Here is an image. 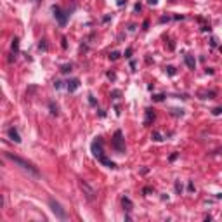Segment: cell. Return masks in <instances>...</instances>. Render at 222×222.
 Listing matches in <instances>:
<instances>
[{
	"mask_svg": "<svg viewBox=\"0 0 222 222\" xmlns=\"http://www.w3.org/2000/svg\"><path fill=\"white\" fill-rule=\"evenodd\" d=\"M54 87H56V88H61V87H62V82L56 80V82H54Z\"/></svg>",
	"mask_w": 222,
	"mask_h": 222,
	"instance_id": "obj_26",
	"label": "cell"
},
{
	"mask_svg": "<svg viewBox=\"0 0 222 222\" xmlns=\"http://www.w3.org/2000/svg\"><path fill=\"white\" fill-rule=\"evenodd\" d=\"M113 97L118 99V97H120V90H115V92H113Z\"/></svg>",
	"mask_w": 222,
	"mask_h": 222,
	"instance_id": "obj_28",
	"label": "cell"
},
{
	"mask_svg": "<svg viewBox=\"0 0 222 222\" xmlns=\"http://www.w3.org/2000/svg\"><path fill=\"white\" fill-rule=\"evenodd\" d=\"M170 111H172L173 116H182V115H184V109H177V108H173V109H170Z\"/></svg>",
	"mask_w": 222,
	"mask_h": 222,
	"instance_id": "obj_15",
	"label": "cell"
},
{
	"mask_svg": "<svg viewBox=\"0 0 222 222\" xmlns=\"http://www.w3.org/2000/svg\"><path fill=\"white\" fill-rule=\"evenodd\" d=\"M78 87H80V80L78 78H71V80L66 82V88H68L70 92H75Z\"/></svg>",
	"mask_w": 222,
	"mask_h": 222,
	"instance_id": "obj_8",
	"label": "cell"
},
{
	"mask_svg": "<svg viewBox=\"0 0 222 222\" xmlns=\"http://www.w3.org/2000/svg\"><path fill=\"white\" fill-rule=\"evenodd\" d=\"M184 61H186V64H187V68H191V70H194V68H196V61H194V57H193V56L186 54V56H184Z\"/></svg>",
	"mask_w": 222,
	"mask_h": 222,
	"instance_id": "obj_11",
	"label": "cell"
},
{
	"mask_svg": "<svg viewBox=\"0 0 222 222\" xmlns=\"http://www.w3.org/2000/svg\"><path fill=\"white\" fill-rule=\"evenodd\" d=\"M165 70H167V73H168V75H172V76L175 75V68H173V66H167Z\"/></svg>",
	"mask_w": 222,
	"mask_h": 222,
	"instance_id": "obj_20",
	"label": "cell"
},
{
	"mask_svg": "<svg viewBox=\"0 0 222 222\" xmlns=\"http://www.w3.org/2000/svg\"><path fill=\"white\" fill-rule=\"evenodd\" d=\"M61 45H62V49L68 47V43H66V38H62V43H61Z\"/></svg>",
	"mask_w": 222,
	"mask_h": 222,
	"instance_id": "obj_31",
	"label": "cell"
},
{
	"mask_svg": "<svg viewBox=\"0 0 222 222\" xmlns=\"http://www.w3.org/2000/svg\"><path fill=\"white\" fill-rule=\"evenodd\" d=\"M151 139H153V141H156V142H162V141H163V137H162V134H160L158 130H154L153 134H151Z\"/></svg>",
	"mask_w": 222,
	"mask_h": 222,
	"instance_id": "obj_13",
	"label": "cell"
},
{
	"mask_svg": "<svg viewBox=\"0 0 222 222\" xmlns=\"http://www.w3.org/2000/svg\"><path fill=\"white\" fill-rule=\"evenodd\" d=\"M148 4H151V5H156V4H158V0H148Z\"/></svg>",
	"mask_w": 222,
	"mask_h": 222,
	"instance_id": "obj_30",
	"label": "cell"
},
{
	"mask_svg": "<svg viewBox=\"0 0 222 222\" xmlns=\"http://www.w3.org/2000/svg\"><path fill=\"white\" fill-rule=\"evenodd\" d=\"M212 113H213L215 116H217V115H222V108H215V109L212 111Z\"/></svg>",
	"mask_w": 222,
	"mask_h": 222,
	"instance_id": "obj_24",
	"label": "cell"
},
{
	"mask_svg": "<svg viewBox=\"0 0 222 222\" xmlns=\"http://www.w3.org/2000/svg\"><path fill=\"white\" fill-rule=\"evenodd\" d=\"M154 120V109L153 108H146V120H144V125H151V122Z\"/></svg>",
	"mask_w": 222,
	"mask_h": 222,
	"instance_id": "obj_9",
	"label": "cell"
},
{
	"mask_svg": "<svg viewBox=\"0 0 222 222\" xmlns=\"http://www.w3.org/2000/svg\"><path fill=\"white\" fill-rule=\"evenodd\" d=\"M5 158L7 160H11L12 163H16L17 167H21L23 170H28L30 173H33V175H40V172L37 170V167L33 165V163H30V162H26V160H23V158H19V156H16V154H12V153H5Z\"/></svg>",
	"mask_w": 222,
	"mask_h": 222,
	"instance_id": "obj_1",
	"label": "cell"
},
{
	"mask_svg": "<svg viewBox=\"0 0 222 222\" xmlns=\"http://www.w3.org/2000/svg\"><path fill=\"white\" fill-rule=\"evenodd\" d=\"M38 49H40V51H47V43H45V40H40Z\"/></svg>",
	"mask_w": 222,
	"mask_h": 222,
	"instance_id": "obj_19",
	"label": "cell"
},
{
	"mask_svg": "<svg viewBox=\"0 0 222 222\" xmlns=\"http://www.w3.org/2000/svg\"><path fill=\"white\" fill-rule=\"evenodd\" d=\"M177 156H179V153H173V154H170V162H173Z\"/></svg>",
	"mask_w": 222,
	"mask_h": 222,
	"instance_id": "obj_27",
	"label": "cell"
},
{
	"mask_svg": "<svg viewBox=\"0 0 222 222\" xmlns=\"http://www.w3.org/2000/svg\"><path fill=\"white\" fill-rule=\"evenodd\" d=\"M113 148H115L118 153H125V139H123L122 130H116V132H115V136H113Z\"/></svg>",
	"mask_w": 222,
	"mask_h": 222,
	"instance_id": "obj_4",
	"label": "cell"
},
{
	"mask_svg": "<svg viewBox=\"0 0 222 222\" xmlns=\"http://www.w3.org/2000/svg\"><path fill=\"white\" fill-rule=\"evenodd\" d=\"M187 189H189V191H194V184H193V182H189V184H187Z\"/></svg>",
	"mask_w": 222,
	"mask_h": 222,
	"instance_id": "obj_29",
	"label": "cell"
},
{
	"mask_svg": "<svg viewBox=\"0 0 222 222\" xmlns=\"http://www.w3.org/2000/svg\"><path fill=\"white\" fill-rule=\"evenodd\" d=\"M122 205H123V210H127V212H130V210H132V207H134L128 196H123V198H122Z\"/></svg>",
	"mask_w": 222,
	"mask_h": 222,
	"instance_id": "obj_10",
	"label": "cell"
},
{
	"mask_svg": "<svg viewBox=\"0 0 222 222\" xmlns=\"http://www.w3.org/2000/svg\"><path fill=\"white\" fill-rule=\"evenodd\" d=\"M134 9H136V12H139V11H141V4H136V7H134Z\"/></svg>",
	"mask_w": 222,
	"mask_h": 222,
	"instance_id": "obj_32",
	"label": "cell"
},
{
	"mask_svg": "<svg viewBox=\"0 0 222 222\" xmlns=\"http://www.w3.org/2000/svg\"><path fill=\"white\" fill-rule=\"evenodd\" d=\"M125 57H127V59L132 57V49H127V51H125Z\"/></svg>",
	"mask_w": 222,
	"mask_h": 222,
	"instance_id": "obj_25",
	"label": "cell"
},
{
	"mask_svg": "<svg viewBox=\"0 0 222 222\" xmlns=\"http://www.w3.org/2000/svg\"><path fill=\"white\" fill-rule=\"evenodd\" d=\"M116 4H118V5H123V4H127V0H118Z\"/></svg>",
	"mask_w": 222,
	"mask_h": 222,
	"instance_id": "obj_33",
	"label": "cell"
},
{
	"mask_svg": "<svg viewBox=\"0 0 222 222\" xmlns=\"http://www.w3.org/2000/svg\"><path fill=\"white\" fill-rule=\"evenodd\" d=\"M71 71V64H64L61 66V73H70Z\"/></svg>",
	"mask_w": 222,
	"mask_h": 222,
	"instance_id": "obj_17",
	"label": "cell"
},
{
	"mask_svg": "<svg viewBox=\"0 0 222 222\" xmlns=\"http://www.w3.org/2000/svg\"><path fill=\"white\" fill-rule=\"evenodd\" d=\"M90 149H92V154L97 158V160H101L102 156H104V148H102V139L101 137H97L94 142H92V146H90Z\"/></svg>",
	"mask_w": 222,
	"mask_h": 222,
	"instance_id": "obj_5",
	"label": "cell"
},
{
	"mask_svg": "<svg viewBox=\"0 0 222 222\" xmlns=\"http://www.w3.org/2000/svg\"><path fill=\"white\" fill-rule=\"evenodd\" d=\"M217 198H222V193H219V194H217Z\"/></svg>",
	"mask_w": 222,
	"mask_h": 222,
	"instance_id": "obj_34",
	"label": "cell"
},
{
	"mask_svg": "<svg viewBox=\"0 0 222 222\" xmlns=\"http://www.w3.org/2000/svg\"><path fill=\"white\" fill-rule=\"evenodd\" d=\"M165 99V94H156V96H153V101H156V102H162Z\"/></svg>",
	"mask_w": 222,
	"mask_h": 222,
	"instance_id": "obj_18",
	"label": "cell"
},
{
	"mask_svg": "<svg viewBox=\"0 0 222 222\" xmlns=\"http://www.w3.org/2000/svg\"><path fill=\"white\" fill-rule=\"evenodd\" d=\"M175 191L179 193V194L182 193V186H181V182H179V181H175Z\"/></svg>",
	"mask_w": 222,
	"mask_h": 222,
	"instance_id": "obj_21",
	"label": "cell"
},
{
	"mask_svg": "<svg viewBox=\"0 0 222 222\" xmlns=\"http://www.w3.org/2000/svg\"><path fill=\"white\" fill-rule=\"evenodd\" d=\"M88 102H90V104H92V106H96V104H97V102H96V99H94V96H92V94H88Z\"/></svg>",
	"mask_w": 222,
	"mask_h": 222,
	"instance_id": "obj_23",
	"label": "cell"
},
{
	"mask_svg": "<svg viewBox=\"0 0 222 222\" xmlns=\"http://www.w3.org/2000/svg\"><path fill=\"white\" fill-rule=\"evenodd\" d=\"M99 162H101V163H104V165H106L108 168H116V163H115V162H111L109 158H106V154H104V156H102V158H101Z\"/></svg>",
	"mask_w": 222,
	"mask_h": 222,
	"instance_id": "obj_12",
	"label": "cell"
},
{
	"mask_svg": "<svg viewBox=\"0 0 222 222\" xmlns=\"http://www.w3.org/2000/svg\"><path fill=\"white\" fill-rule=\"evenodd\" d=\"M49 207H51L52 213H54L59 220H66V219H68V213H66V210L61 207V203H59V201H56L54 198H49Z\"/></svg>",
	"mask_w": 222,
	"mask_h": 222,
	"instance_id": "obj_2",
	"label": "cell"
},
{
	"mask_svg": "<svg viewBox=\"0 0 222 222\" xmlns=\"http://www.w3.org/2000/svg\"><path fill=\"white\" fill-rule=\"evenodd\" d=\"M111 61H116L118 57H120V52H116V51H113V52H109V56H108Z\"/></svg>",
	"mask_w": 222,
	"mask_h": 222,
	"instance_id": "obj_16",
	"label": "cell"
},
{
	"mask_svg": "<svg viewBox=\"0 0 222 222\" xmlns=\"http://www.w3.org/2000/svg\"><path fill=\"white\" fill-rule=\"evenodd\" d=\"M52 12H54V17L57 19V23L61 26H66V23H68V16L70 12H64L59 5H52Z\"/></svg>",
	"mask_w": 222,
	"mask_h": 222,
	"instance_id": "obj_3",
	"label": "cell"
},
{
	"mask_svg": "<svg viewBox=\"0 0 222 222\" xmlns=\"http://www.w3.org/2000/svg\"><path fill=\"white\" fill-rule=\"evenodd\" d=\"M80 184V189L83 191V194H85V198L88 199V201H92V199H96V191H94V187H90L85 181H80L78 182Z\"/></svg>",
	"mask_w": 222,
	"mask_h": 222,
	"instance_id": "obj_6",
	"label": "cell"
},
{
	"mask_svg": "<svg viewBox=\"0 0 222 222\" xmlns=\"http://www.w3.org/2000/svg\"><path fill=\"white\" fill-rule=\"evenodd\" d=\"M49 106H51V113H52V115H57V106H54V102H51Z\"/></svg>",
	"mask_w": 222,
	"mask_h": 222,
	"instance_id": "obj_22",
	"label": "cell"
},
{
	"mask_svg": "<svg viewBox=\"0 0 222 222\" xmlns=\"http://www.w3.org/2000/svg\"><path fill=\"white\" fill-rule=\"evenodd\" d=\"M11 47H12V52H17V51H19V38H14V40H12V45H11Z\"/></svg>",
	"mask_w": 222,
	"mask_h": 222,
	"instance_id": "obj_14",
	"label": "cell"
},
{
	"mask_svg": "<svg viewBox=\"0 0 222 222\" xmlns=\"http://www.w3.org/2000/svg\"><path fill=\"white\" fill-rule=\"evenodd\" d=\"M7 136H9V139H11V141H14L16 144H19V142H21V136H19V132H17L14 127H11V128L7 130Z\"/></svg>",
	"mask_w": 222,
	"mask_h": 222,
	"instance_id": "obj_7",
	"label": "cell"
}]
</instances>
